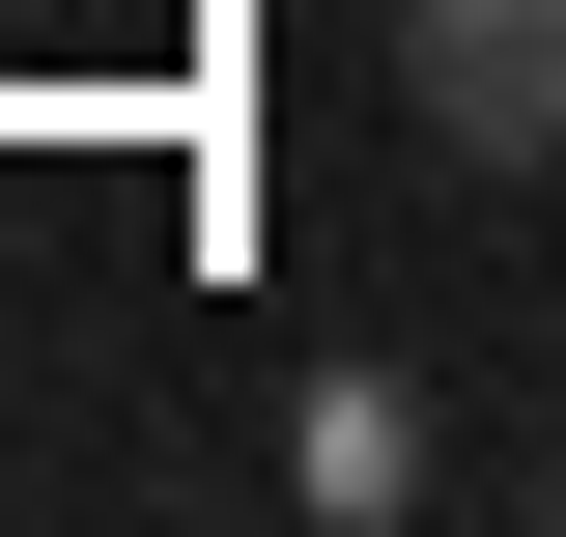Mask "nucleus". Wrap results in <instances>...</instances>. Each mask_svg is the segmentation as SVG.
<instances>
[{"label":"nucleus","instance_id":"1","mask_svg":"<svg viewBox=\"0 0 566 537\" xmlns=\"http://www.w3.org/2000/svg\"><path fill=\"white\" fill-rule=\"evenodd\" d=\"M397 85L453 170H566V0H397Z\"/></svg>","mask_w":566,"mask_h":537}]
</instances>
